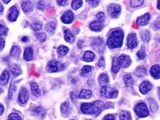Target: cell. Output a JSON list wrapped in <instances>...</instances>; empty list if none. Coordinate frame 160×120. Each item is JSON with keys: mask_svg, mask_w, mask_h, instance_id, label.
I'll return each mask as SVG.
<instances>
[{"mask_svg": "<svg viewBox=\"0 0 160 120\" xmlns=\"http://www.w3.org/2000/svg\"><path fill=\"white\" fill-rule=\"evenodd\" d=\"M108 11L109 14L111 17L116 18L121 12V7H120V5H116V4H112V5H109Z\"/></svg>", "mask_w": 160, "mask_h": 120, "instance_id": "7", "label": "cell"}, {"mask_svg": "<svg viewBox=\"0 0 160 120\" xmlns=\"http://www.w3.org/2000/svg\"><path fill=\"white\" fill-rule=\"evenodd\" d=\"M131 64V59L127 55H120L118 57H115L112 64V72L114 73H118L122 67H127Z\"/></svg>", "mask_w": 160, "mask_h": 120, "instance_id": "3", "label": "cell"}, {"mask_svg": "<svg viewBox=\"0 0 160 120\" xmlns=\"http://www.w3.org/2000/svg\"><path fill=\"white\" fill-rule=\"evenodd\" d=\"M154 28L156 29H160V20L156 21V22L154 23Z\"/></svg>", "mask_w": 160, "mask_h": 120, "instance_id": "51", "label": "cell"}, {"mask_svg": "<svg viewBox=\"0 0 160 120\" xmlns=\"http://www.w3.org/2000/svg\"><path fill=\"white\" fill-rule=\"evenodd\" d=\"M2 91H2V89H1V88H0V94H2Z\"/></svg>", "mask_w": 160, "mask_h": 120, "instance_id": "57", "label": "cell"}, {"mask_svg": "<svg viewBox=\"0 0 160 120\" xmlns=\"http://www.w3.org/2000/svg\"><path fill=\"white\" fill-rule=\"evenodd\" d=\"M124 82L127 87H131L133 84V80L130 74L125 75L124 77Z\"/></svg>", "mask_w": 160, "mask_h": 120, "instance_id": "27", "label": "cell"}, {"mask_svg": "<svg viewBox=\"0 0 160 120\" xmlns=\"http://www.w3.org/2000/svg\"><path fill=\"white\" fill-rule=\"evenodd\" d=\"M15 89H16V87H15L14 84L13 83H12V84H11V87H10V90H9V94H8V96H9V99H12L13 97V92L15 91Z\"/></svg>", "mask_w": 160, "mask_h": 120, "instance_id": "42", "label": "cell"}, {"mask_svg": "<svg viewBox=\"0 0 160 120\" xmlns=\"http://www.w3.org/2000/svg\"><path fill=\"white\" fill-rule=\"evenodd\" d=\"M152 89V84L149 81H144L139 86V90L142 94H148Z\"/></svg>", "mask_w": 160, "mask_h": 120, "instance_id": "13", "label": "cell"}, {"mask_svg": "<svg viewBox=\"0 0 160 120\" xmlns=\"http://www.w3.org/2000/svg\"><path fill=\"white\" fill-rule=\"evenodd\" d=\"M159 99H160V87H159Z\"/></svg>", "mask_w": 160, "mask_h": 120, "instance_id": "58", "label": "cell"}, {"mask_svg": "<svg viewBox=\"0 0 160 120\" xmlns=\"http://www.w3.org/2000/svg\"><path fill=\"white\" fill-rule=\"evenodd\" d=\"M8 120H22V118L16 113H12L9 115Z\"/></svg>", "mask_w": 160, "mask_h": 120, "instance_id": "37", "label": "cell"}, {"mask_svg": "<svg viewBox=\"0 0 160 120\" xmlns=\"http://www.w3.org/2000/svg\"><path fill=\"white\" fill-rule=\"evenodd\" d=\"M124 33L121 30H116L110 33V36L107 40V45L110 48H118L122 45Z\"/></svg>", "mask_w": 160, "mask_h": 120, "instance_id": "2", "label": "cell"}, {"mask_svg": "<svg viewBox=\"0 0 160 120\" xmlns=\"http://www.w3.org/2000/svg\"><path fill=\"white\" fill-rule=\"evenodd\" d=\"M66 2H67V0H57V3L60 6H64V5H65Z\"/></svg>", "mask_w": 160, "mask_h": 120, "instance_id": "50", "label": "cell"}, {"mask_svg": "<svg viewBox=\"0 0 160 120\" xmlns=\"http://www.w3.org/2000/svg\"><path fill=\"white\" fill-rule=\"evenodd\" d=\"M64 65L59 62L55 61V60H52L48 63L47 67V70L48 72L50 73H55V72L62 70L64 68Z\"/></svg>", "mask_w": 160, "mask_h": 120, "instance_id": "6", "label": "cell"}, {"mask_svg": "<svg viewBox=\"0 0 160 120\" xmlns=\"http://www.w3.org/2000/svg\"><path fill=\"white\" fill-rule=\"evenodd\" d=\"M100 94L105 98L115 99L118 96V91L116 89L111 88L109 86L103 85L100 88Z\"/></svg>", "mask_w": 160, "mask_h": 120, "instance_id": "4", "label": "cell"}, {"mask_svg": "<svg viewBox=\"0 0 160 120\" xmlns=\"http://www.w3.org/2000/svg\"><path fill=\"white\" fill-rule=\"evenodd\" d=\"M8 32V29L3 25H0V36H4Z\"/></svg>", "mask_w": 160, "mask_h": 120, "instance_id": "43", "label": "cell"}, {"mask_svg": "<svg viewBox=\"0 0 160 120\" xmlns=\"http://www.w3.org/2000/svg\"><path fill=\"white\" fill-rule=\"evenodd\" d=\"M103 22L99 20L93 21L90 24V28L93 31H101L103 29Z\"/></svg>", "mask_w": 160, "mask_h": 120, "instance_id": "14", "label": "cell"}, {"mask_svg": "<svg viewBox=\"0 0 160 120\" xmlns=\"http://www.w3.org/2000/svg\"><path fill=\"white\" fill-rule=\"evenodd\" d=\"M99 82L101 84H105L109 82L108 76L106 73H102L99 77Z\"/></svg>", "mask_w": 160, "mask_h": 120, "instance_id": "26", "label": "cell"}, {"mask_svg": "<svg viewBox=\"0 0 160 120\" xmlns=\"http://www.w3.org/2000/svg\"><path fill=\"white\" fill-rule=\"evenodd\" d=\"M11 73H13V75L14 77H17L19 74H21L22 73V70H21V68L18 65H13L11 67Z\"/></svg>", "mask_w": 160, "mask_h": 120, "instance_id": "30", "label": "cell"}, {"mask_svg": "<svg viewBox=\"0 0 160 120\" xmlns=\"http://www.w3.org/2000/svg\"><path fill=\"white\" fill-rule=\"evenodd\" d=\"M5 40H4L3 38L0 37V51L4 48L5 47Z\"/></svg>", "mask_w": 160, "mask_h": 120, "instance_id": "48", "label": "cell"}, {"mask_svg": "<svg viewBox=\"0 0 160 120\" xmlns=\"http://www.w3.org/2000/svg\"><path fill=\"white\" fill-rule=\"evenodd\" d=\"M151 74L154 79H160V66L155 65L151 69Z\"/></svg>", "mask_w": 160, "mask_h": 120, "instance_id": "16", "label": "cell"}, {"mask_svg": "<svg viewBox=\"0 0 160 120\" xmlns=\"http://www.w3.org/2000/svg\"><path fill=\"white\" fill-rule=\"evenodd\" d=\"M146 73H147V70H146V69L144 67H139L137 69V70H136L135 73L138 77H142L146 74Z\"/></svg>", "mask_w": 160, "mask_h": 120, "instance_id": "31", "label": "cell"}, {"mask_svg": "<svg viewBox=\"0 0 160 120\" xmlns=\"http://www.w3.org/2000/svg\"><path fill=\"white\" fill-rule=\"evenodd\" d=\"M20 55V49L17 46H13L11 49V56L14 59H18Z\"/></svg>", "mask_w": 160, "mask_h": 120, "instance_id": "24", "label": "cell"}, {"mask_svg": "<svg viewBox=\"0 0 160 120\" xmlns=\"http://www.w3.org/2000/svg\"><path fill=\"white\" fill-rule=\"evenodd\" d=\"M33 48L30 47L27 48L25 49V52H24V59L26 60V61H30L33 59Z\"/></svg>", "mask_w": 160, "mask_h": 120, "instance_id": "19", "label": "cell"}, {"mask_svg": "<svg viewBox=\"0 0 160 120\" xmlns=\"http://www.w3.org/2000/svg\"><path fill=\"white\" fill-rule=\"evenodd\" d=\"M134 111L137 116L142 117V118L148 116L149 115V111H148V107L144 102H140L137 104L134 108Z\"/></svg>", "mask_w": 160, "mask_h": 120, "instance_id": "5", "label": "cell"}, {"mask_svg": "<svg viewBox=\"0 0 160 120\" xmlns=\"http://www.w3.org/2000/svg\"><path fill=\"white\" fill-rule=\"evenodd\" d=\"M145 56H146V53L144 49H141L139 51L137 52V56H138V58L139 59H143L144 57H145Z\"/></svg>", "mask_w": 160, "mask_h": 120, "instance_id": "41", "label": "cell"}, {"mask_svg": "<svg viewBox=\"0 0 160 120\" xmlns=\"http://www.w3.org/2000/svg\"><path fill=\"white\" fill-rule=\"evenodd\" d=\"M138 45V39L136 33H130L127 36V46L129 48H136Z\"/></svg>", "mask_w": 160, "mask_h": 120, "instance_id": "8", "label": "cell"}, {"mask_svg": "<svg viewBox=\"0 0 160 120\" xmlns=\"http://www.w3.org/2000/svg\"><path fill=\"white\" fill-rule=\"evenodd\" d=\"M91 71H92V67H91V66L89 65L84 66V67H82V70H81V75H82V76H86V75L89 74Z\"/></svg>", "mask_w": 160, "mask_h": 120, "instance_id": "35", "label": "cell"}, {"mask_svg": "<svg viewBox=\"0 0 160 120\" xmlns=\"http://www.w3.org/2000/svg\"><path fill=\"white\" fill-rule=\"evenodd\" d=\"M74 19V15L72 11H67L65 13H64L61 17L62 22L65 24H70L73 22Z\"/></svg>", "mask_w": 160, "mask_h": 120, "instance_id": "10", "label": "cell"}, {"mask_svg": "<svg viewBox=\"0 0 160 120\" xmlns=\"http://www.w3.org/2000/svg\"><path fill=\"white\" fill-rule=\"evenodd\" d=\"M10 79V73L8 70H4L0 77V84L5 85L8 82Z\"/></svg>", "mask_w": 160, "mask_h": 120, "instance_id": "17", "label": "cell"}, {"mask_svg": "<svg viewBox=\"0 0 160 120\" xmlns=\"http://www.w3.org/2000/svg\"><path fill=\"white\" fill-rule=\"evenodd\" d=\"M42 113V109L41 108H39V107L36 108V110H35V114H37L38 116L41 115Z\"/></svg>", "mask_w": 160, "mask_h": 120, "instance_id": "49", "label": "cell"}, {"mask_svg": "<svg viewBox=\"0 0 160 120\" xmlns=\"http://www.w3.org/2000/svg\"><path fill=\"white\" fill-rule=\"evenodd\" d=\"M38 8L42 11L45 9V2L43 0H40L39 2H38Z\"/></svg>", "mask_w": 160, "mask_h": 120, "instance_id": "46", "label": "cell"}, {"mask_svg": "<svg viewBox=\"0 0 160 120\" xmlns=\"http://www.w3.org/2000/svg\"><path fill=\"white\" fill-rule=\"evenodd\" d=\"M4 110H5V108H4V106L2 105V104H0V116L2 115V114H3Z\"/></svg>", "mask_w": 160, "mask_h": 120, "instance_id": "52", "label": "cell"}, {"mask_svg": "<svg viewBox=\"0 0 160 120\" xmlns=\"http://www.w3.org/2000/svg\"><path fill=\"white\" fill-rule=\"evenodd\" d=\"M4 8H3V5H2V4L0 3V13H2V11H3Z\"/></svg>", "mask_w": 160, "mask_h": 120, "instance_id": "54", "label": "cell"}, {"mask_svg": "<svg viewBox=\"0 0 160 120\" xmlns=\"http://www.w3.org/2000/svg\"><path fill=\"white\" fill-rule=\"evenodd\" d=\"M104 108V103L102 101H96L91 103H82L81 111L84 114L94 115L97 116Z\"/></svg>", "mask_w": 160, "mask_h": 120, "instance_id": "1", "label": "cell"}, {"mask_svg": "<svg viewBox=\"0 0 160 120\" xmlns=\"http://www.w3.org/2000/svg\"><path fill=\"white\" fill-rule=\"evenodd\" d=\"M36 37H37V39H39V41L41 42H44L46 40V38H47V36H46V34L45 33H36Z\"/></svg>", "mask_w": 160, "mask_h": 120, "instance_id": "40", "label": "cell"}, {"mask_svg": "<svg viewBox=\"0 0 160 120\" xmlns=\"http://www.w3.org/2000/svg\"><path fill=\"white\" fill-rule=\"evenodd\" d=\"M157 8L160 10V0H158V2H157Z\"/></svg>", "mask_w": 160, "mask_h": 120, "instance_id": "55", "label": "cell"}, {"mask_svg": "<svg viewBox=\"0 0 160 120\" xmlns=\"http://www.w3.org/2000/svg\"><path fill=\"white\" fill-rule=\"evenodd\" d=\"M33 4H32V2L30 1L26 0V1H24V2H22V8L25 13L31 12L32 10H33Z\"/></svg>", "mask_w": 160, "mask_h": 120, "instance_id": "15", "label": "cell"}, {"mask_svg": "<svg viewBox=\"0 0 160 120\" xmlns=\"http://www.w3.org/2000/svg\"><path fill=\"white\" fill-rule=\"evenodd\" d=\"M92 95V93L90 90H86V89H84L80 91L79 94V99H90Z\"/></svg>", "mask_w": 160, "mask_h": 120, "instance_id": "21", "label": "cell"}, {"mask_svg": "<svg viewBox=\"0 0 160 120\" xmlns=\"http://www.w3.org/2000/svg\"><path fill=\"white\" fill-rule=\"evenodd\" d=\"M144 0H130V5L132 8H137V7L141 6L143 4Z\"/></svg>", "mask_w": 160, "mask_h": 120, "instance_id": "36", "label": "cell"}, {"mask_svg": "<svg viewBox=\"0 0 160 120\" xmlns=\"http://www.w3.org/2000/svg\"><path fill=\"white\" fill-rule=\"evenodd\" d=\"M105 65V59L103 57H101L99 59V62H98V65H99V67H103Z\"/></svg>", "mask_w": 160, "mask_h": 120, "instance_id": "45", "label": "cell"}, {"mask_svg": "<svg viewBox=\"0 0 160 120\" xmlns=\"http://www.w3.org/2000/svg\"><path fill=\"white\" fill-rule=\"evenodd\" d=\"M95 58V54L91 51H86L84 53L83 59L85 62H91Z\"/></svg>", "mask_w": 160, "mask_h": 120, "instance_id": "23", "label": "cell"}, {"mask_svg": "<svg viewBox=\"0 0 160 120\" xmlns=\"http://www.w3.org/2000/svg\"><path fill=\"white\" fill-rule=\"evenodd\" d=\"M119 119L120 120H131V115L130 112L126 111H122L119 114Z\"/></svg>", "mask_w": 160, "mask_h": 120, "instance_id": "25", "label": "cell"}, {"mask_svg": "<svg viewBox=\"0 0 160 120\" xmlns=\"http://www.w3.org/2000/svg\"><path fill=\"white\" fill-rule=\"evenodd\" d=\"M82 0H73L72 3H71V7L73 9L77 10L82 5Z\"/></svg>", "mask_w": 160, "mask_h": 120, "instance_id": "33", "label": "cell"}, {"mask_svg": "<svg viewBox=\"0 0 160 120\" xmlns=\"http://www.w3.org/2000/svg\"><path fill=\"white\" fill-rule=\"evenodd\" d=\"M87 2L89 3L90 5H91L92 7H96L97 6L99 2V0H87Z\"/></svg>", "mask_w": 160, "mask_h": 120, "instance_id": "44", "label": "cell"}, {"mask_svg": "<svg viewBox=\"0 0 160 120\" xmlns=\"http://www.w3.org/2000/svg\"><path fill=\"white\" fill-rule=\"evenodd\" d=\"M71 120H74V119H71Z\"/></svg>", "mask_w": 160, "mask_h": 120, "instance_id": "59", "label": "cell"}, {"mask_svg": "<svg viewBox=\"0 0 160 120\" xmlns=\"http://www.w3.org/2000/svg\"><path fill=\"white\" fill-rule=\"evenodd\" d=\"M30 88H31V92L34 97H38L40 96V91H39V86L34 82H32L30 83Z\"/></svg>", "mask_w": 160, "mask_h": 120, "instance_id": "20", "label": "cell"}, {"mask_svg": "<svg viewBox=\"0 0 160 120\" xmlns=\"http://www.w3.org/2000/svg\"><path fill=\"white\" fill-rule=\"evenodd\" d=\"M56 28V24L53 23V22H49L46 25L45 29L47 32H49L50 33H53L55 31Z\"/></svg>", "mask_w": 160, "mask_h": 120, "instance_id": "32", "label": "cell"}, {"mask_svg": "<svg viewBox=\"0 0 160 120\" xmlns=\"http://www.w3.org/2000/svg\"><path fill=\"white\" fill-rule=\"evenodd\" d=\"M31 28L32 30L35 31H40V30L42 28V25L41 23H33L31 25Z\"/></svg>", "mask_w": 160, "mask_h": 120, "instance_id": "39", "label": "cell"}, {"mask_svg": "<svg viewBox=\"0 0 160 120\" xmlns=\"http://www.w3.org/2000/svg\"><path fill=\"white\" fill-rule=\"evenodd\" d=\"M70 110V105L69 103L68 102H65L62 103L61 105V111L62 114H68Z\"/></svg>", "mask_w": 160, "mask_h": 120, "instance_id": "34", "label": "cell"}, {"mask_svg": "<svg viewBox=\"0 0 160 120\" xmlns=\"http://www.w3.org/2000/svg\"><path fill=\"white\" fill-rule=\"evenodd\" d=\"M151 19V15L149 13H145L142 16H139L137 19V24L138 26H144L148 25Z\"/></svg>", "mask_w": 160, "mask_h": 120, "instance_id": "11", "label": "cell"}, {"mask_svg": "<svg viewBox=\"0 0 160 120\" xmlns=\"http://www.w3.org/2000/svg\"><path fill=\"white\" fill-rule=\"evenodd\" d=\"M149 104H150V109L153 113H155L156 111L158 110V104H157L156 102L153 99H149Z\"/></svg>", "mask_w": 160, "mask_h": 120, "instance_id": "28", "label": "cell"}, {"mask_svg": "<svg viewBox=\"0 0 160 120\" xmlns=\"http://www.w3.org/2000/svg\"><path fill=\"white\" fill-rule=\"evenodd\" d=\"M4 2H5V3L8 4V3H9L10 2H11V0H4Z\"/></svg>", "mask_w": 160, "mask_h": 120, "instance_id": "56", "label": "cell"}, {"mask_svg": "<svg viewBox=\"0 0 160 120\" xmlns=\"http://www.w3.org/2000/svg\"><path fill=\"white\" fill-rule=\"evenodd\" d=\"M19 11H18L16 6H13L10 8L9 13H8V19L11 22H15L17 19L18 16H19Z\"/></svg>", "mask_w": 160, "mask_h": 120, "instance_id": "12", "label": "cell"}, {"mask_svg": "<svg viewBox=\"0 0 160 120\" xmlns=\"http://www.w3.org/2000/svg\"><path fill=\"white\" fill-rule=\"evenodd\" d=\"M64 39L66 42H69V43H72L75 41V36L69 29H66L64 31Z\"/></svg>", "mask_w": 160, "mask_h": 120, "instance_id": "18", "label": "cell"}, {"mask_svg": "<svg viewBox=\"0 0 160 120\" xmlns=\"http://www.w3.org/2000/svg\"><path fill=\"white\" fill-rule=\"evenodd\" d=\"M89 120H91V119H89Z\"/></svg>", "mask_w": 160, "mask_h": 120, "instance_id": "60", "label": "cell"}, {"mask_svg": "<svg viewBox=\"0 0 160 120\" xmlns=\"http://www.w3.org/2000/svg\"><path fill=\"white\" fill-rule=\"evenodd\" d=\"M69 51V49L68 47L66 46H60L58 49H57V53H58V56L59 57H63V56H65L68 52Z\"/></svg>", "mask_w": 160, "mask_h": 120, "instance_id": "22", "label": "cell"}, {"mask_svg": "<svg viewBox=\"0 0 160 120\" xmlns=\"http://www.w3.org/2000/svg\"><path fill=\"white\" fill-rule=\"evenodd\" d=\"M29 99V93L28 91L25 87L22 88L19 94V97H18V101L20 104H24L27 103L28 100Z\"/></svg>", "mask_w": 160, "mask_h": 120, "instance_id": "9", "label": "cell"}, {"mask_svg": "<svg viewBox=\"0 0 160 120\" xmlns=\"http://www.w3.org/2000/svg\"><path fill=\"white\" fill-rule=\"evenodd\" d=\"M22 42H28V38L27 37V36H24V37H22Z\"/></svg>", "mask_w": 160, "mask_h": 120, "instance_id": "53", "label": "cell"}, {"mask_svg": "<svg viewBox=\"0 0 160 120\" xmlns=\"http://www.w3.org/2000/svg\"><path fill=\"white\" fill-rule=\"evenodd\" d=\"M140 36H141L142 39L144 42H148V41H149L150 33H149V32L148 31L144 30V31H142L140 32Z\"/></svg>", "mask_w": 160, "mask_h": 120, "instance_id": "29", "label": "cell"}, {"mask_svg": "<svg viewBox=\"0 0 160 120\" xmlns=\"http://www.w3.org/2000/svg\"><path fill=\"white\" fill-rule=\"evenodd\" d=\"M115 116L112 114H108L103 118V120H114Z\"/></svg>", "mask_w": 160, "mask_h": 120, "instance_id": "47", "label": "cell"}, {"mask_svg": "<svg viewBox=\"0 0 160 120\" xmlns=\"http://www.w3.org/2000/svg\"><path fill=\"white\" fill-rule=\"evenodd\" d=\"M96 20H99L100 21V22H105V13H104L103 12H99L96 15Z\"/></svg>", "mask_w": 160, "mask_h": 120, "instance_id": "38", "label": "cell"}]
</instances>
